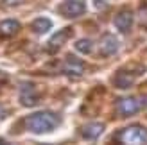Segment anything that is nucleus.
I'll use <instances>...</instances> for the list:
<instances>
[{"mask_svg":"<svg viewBox=\"0 0 147 145\" xmlns=\"http://www.w3.org/2000/svg\"><path fill=\"white\" fill-rule=\"evenodd\" d=\"M31 29L36 34H45V32H49L50 29H52V21H50L49 18H45V16H40V18H36L31 23Z\"/></svg>","mask_w":147,"mask_h":145,"instance_id":"nucleus-13","label":"nucleus"},{"mask_svg":"<svg viewBox=\"0 0 147 145\" xmlns=\"http://www.w3.org/2000/svg\"><path fill=\"white\" fill-rule=\"evenodd\" d=\"M120 145H147V127L142 124H131L117 134Z\"/></svg>","mask_w":147,"mask_h":145,"instance_id":"nucleus-2","label":"nucleus"},{"mask_svg":"<svg viewBox=\"0 0 147 145\" xmlns=\"http://www.w3.org/2000/svg\"><path fill=\"white\" fill-rule=\"evenodd\" d=\"M59 13L67 18H77L86 13V4L84 0H65L59 7Z\"/></svg>","mask_w":147,"mask_h":145,"instance_id":"nucleus-4","label":"nucleus"},{"mask_svg":"<svg viewBox=\"0 0 147 145\" xmlns=\"http://www.w3.org/2000/svg\"><path fill=\"white\" fill-rule=\"evenodd\" d=\"M136 79V74L135 72H129V70H119L113 77V84L117 86V88H129V86H133Z\"/></svg>","mask_w":147,"mask_h":145,"instance_id":"nucleus-10","label":"nucleus"},{"mask_svg":"<svg viewBox=\"0 0 147 145\" xmlns=\"http://www.w3.org/2000/svg\"><path fill=\"white\" fill-rule=\"evenodd\" d=\"M0 145H11V143H7V142H4V140H0Z\"/></svg>","mask_w":147,"mask_h":145,"instance_id":"nucleus-16","label":"nucleus"},{"mask_svg":"<svg viewBox=\"0 0 147 145\" xmlns=\"http://www.w3.org/2000/svg\"><path fill=\"white\" fill-rule=\"evenodd\" d=\"M76 50L81 54H92L93 41L92 40H79V41H76Z\"/></svg>","mask_w":147,"mask_h":145,"instance_id":"nucleus-14","label":"nucleus"},{"mask_svg":"<svg viewBox=\"0 0 147 145\" xmlns=\"http://www.w3.org/2000/svg\"><path fill=\"white\" fill-rule=\"evenodd\" d=\"M24 2H27V0H2V4L7 5V7H14V5H20Z\"/></svg>","mask_w":147,"mask_h":145,"instance_id":"nucleus-15","label":"nucleus"},{"mask_svg":"<svg viewBox=\"0 0 147 145\" xmlns=\"http://www.w3.org/2000/svg\"><path fill=\"white\" fill-rule=\"evenodd\" d=\"M144 102H145V107H147V97H145V99H144Z\"/></svg>","mask_w":147,"mask_h":145,"instance_id":"nucleus-17","label":"nucleus"},{"mask_svg":"<svg viewBox=\"0 0 147 145\" xmlns=\"http://www.w3.org/2000/svg\"><path fill=\"white\" fill-rule=\"evenodd\" d=\"M20 21L18 20H13V18H9V20H4L2 23H0V34L2 36H14L18 31H20Z\"/></svg>","mask_w":147,"mask_h":145,"instance_id":"nucleus-12","label":"nucleus"},{"mask_svg":"<svg viewBox=\"0 0 147 145\" xmlns=\"http://www.w3.org/2000/svg\"><path fill=\"white\" fill-rule=\"evenodd\" d=\"M61 72L68 77H81L84 74V63L76 56H67V59L61 64Z\"/></svg>","mask_w":147,"mask_h":145,"instance_id":"nucleus-5","label":"nucleus"},{"mask_svg":"<svg viewBox=\"0 0 147 145\" xmlns=\"http://www.w3.org/2000/svg\"><path fill=\"white\" fill-rule=\"evenodd\" d=\"M61 126V117L54 111H36L25 117L24 127L32 134H47Z\"/></svg>","mask_w":147,"mask_h":145,"instance_id":"nucleus-1","label":"nucleus"},{"mask_svg":"<svg viewBox=\"0 0 147 145\" xmlns=\"http://www.w3.org/2000/svg\"><path fill=\"white\" fill-rule=\"evenodd\" d=\"M70 36H72V29H70V27H68V29H61L59 32H56L52 38L49 40V43H47V50H49L50 54H56L57 50H59V48L65 45V43L68 41Z\"/></svg>","mask_w":147,"mask_h":145,"instance_id":"nucleus-6","label":"nucleus"},{"mask_svg":"<svg viewBox=\"0 0 147 145\" xmlns=\"http://www.w3.org/2000/svg\"><path fill=\"white\" fill-rule=\"evenodd\" d=\"M133 21H135L133 11H131V9H122L120 13H117L113 23H115V27L119 29L120 32H129L131 27H133Z\"/></svg>","mask_w":147,"mask_h":145,"instance_id":"nucleus-7","label":"nucleus"},{"mask_svg":"<svg viewBox=\"0 0 147 145\" xmlns=\"http://www.w3.org/2000/svg\"><path fill=\"white\" fill-rule=\"evenodd\" d=\"M102 133H104V124H100V122H90L81 127V136L84 140H97Z\"/></svg>","mask_w":147,"mask_h":145,"instance_id":"nucleus-11","label":"nucleus"},{"mask_svg":"<svg viewBox=\"0 0 147 145\" xmlns=\"http://www.w3.org/2000/svg\"><path fill=\"white\" fill-rule=\"evenodd\" d=\"M142 107H145L144 99L133 97V95L122 97V99H119L115 102V111H117L119 117H133V115H136Z\"/></svg>","mask_w":147,"mask_h":145,"instance_id":"nucleus-3","label":"nucleus"},{"mask_svg":"<svg viewBox=\"0 0 147 145\" xmlns=\"http://www.w3.org/2000/svg\"><path fill=\"white\" fill-rule=\"evenodd\" d=\"M117 50H119V40H117L113 34H104V36H102L100 41H99V52H100V56H104V57L113 56Z\"/></svg>","mask_w":147,"mask_h":145,"instance_id":"nucleus-9","label":"nucleus"},{"mask_svg":"<svg viewBox=\"0 0 147 145\" xmlns=\"http://www.w3.org/2000/svg\"><path fill=\"white\" fill-rule=\"evenodd\" d=\"M38 100H40V93L36 91V88L31 83H25L20 90V102L27 107H31L38 104Z\"/></svg>","mask_w":147,"mask_h":145,"instance_id":"nucleus-8","label":"nucleus"}]
</instances>
